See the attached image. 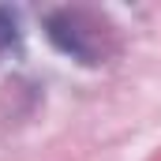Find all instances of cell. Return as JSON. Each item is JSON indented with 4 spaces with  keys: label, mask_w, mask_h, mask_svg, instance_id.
Instances as JSON below:
<instances>
[{
    "label": "cell",
    "mask_w": 161,
    "mask_h": 161,
    "mask_svg": "<svg viewBox=\"0 0 161 161\" xmlns=\"http://www.w3.org/2000/svg\"><path fill=\"white\" fill-rule=\"evenodd\" d=\"M45 34L64 56H71L79 64H101L113 53V30L105 26V19H97L94 11H82V8L49 11Z\"/></svg>",
    "instance_id": "6da1fadb"
},
{
    "label": "cell",
    "mask_w": 161,
    "mask_h": 161,
    "mask_svg": "<svg viewBox=\"0 0 161 161\" xmlns=\"http://www.w3.org/2000/svg\"><path fill=\"white\" fill-rule=\"evenodd\" d=\"M15 41H19V19H15V11L0 8V56L8 49H15Z\"/></svg>",
    "instance_id": "7a4b0ae2"
}]
</instances>
